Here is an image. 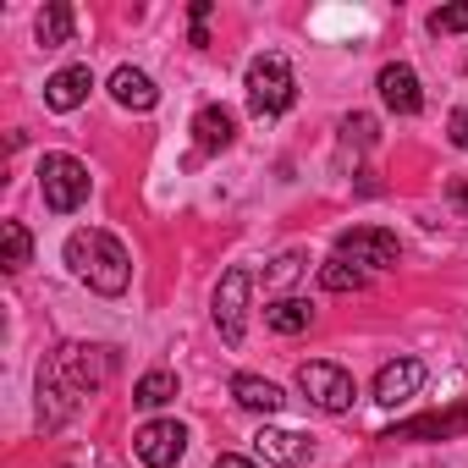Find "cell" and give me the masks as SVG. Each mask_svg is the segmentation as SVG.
I'll return each instance as SVG.
<instances>
[{
  "instance_id": "21",
  "label": "cell",
  "mask_w": 468,
  "mask_h": 468,
  "mask_svg": "<svg viewBox=\"0 0 468 468\" xmlns=\"http://www.w3.org/2000/svg\"><path fill=\"white\" fill-rule=\"evenodd\" d=\"M171 397H176V375H165V369L144 375V380H138V391H133V402H138V408H160V402H171Z\"/></svg>"
},
{
  "instance_id": "9",
  "label": "cell",
  "mask_w": 468,
  "mask_h": 468,
  "mask_svg": "<svg viewBox=\"0 0 468 468\" xmlns=\"http://www.w3.org/2000/svg\"><path fill=\"white\" fill-rule=\"evenodd\" d=\"M419 386H424V364H419V358H397V364H386V369L375 375V402L397 408V402H408Z\"/></svg>"
},
{
  "instance_id": "6",
  "label": "cell",
  "mask_w": 468,
  "mask_h": 468,
  "mask_svg": "<svg viewBox=\"0 0 468 468\" xmlns=\"http://www.w3.org/2000/svg\"><path fill=\"white\" fill-rule=\"evenodd\" d=\"M133 452H138L144 468H176L182 452H187V430L176 419H154V424H144L133 435Z\"/></svg>"
},
{
  "instance_id": "22",
  "label": "cell",
  "mask_w": 468,
  "mask_h": 468,
  "mask_svg": "<svg viewBox=\"0 0 468 468\" xmlns=\"http://www.w3.org/2000/svg\"><path fill=\"white\" fill-rule=\"evenodd\" d=\"M430 28H435V34H463V28H468V6H441V12L430 17Z\"/></svg>"
},
{
  "instance_id": "10",
  "label": "cell",
  "mask_w": 468,
  "mask_h": 468,
  "mask_svg": "<svg viewBox=\"0 0 468 468\" xmlns=\"http://www.w3.org/2000/svg\"><path fill=\"white\" fill-rule=\"evenodd\" d=\"M231 138H238V122H231L226 105H204V111L193 116V144H198V154L231 149Z\"/></svg>"
},
{
  "instance_id": "19",
  "label": "cell",
  "mask_w": 468,
  "mask_h": 468,
  "mask_svg": "<svg viewBox=\"0 0 468 468\" xmlns=\"http://www.w3.org/2000/svg\"><path fill=\"white\" fill-rule=\"evenodd\" d=\"M0 238H6V271H23L34 260V238H28L23 220H6V226H0Z\"/></svg>"
},
{
  "instance_id": "11",
  "label": "cell",
  "mask_w": 468,
  "mask_h": 468,
  "mask_svg": "<svg viewBox=\"0 0 468 468\" xmlns=\"http://www.w3.org/2000/svg\"><path fill=\"white\" fill-rule=\"evenodd\" d=\"M89 89H94V72H89V67H61V72L45 83V105H50V111H78V105L89 100Z\"/></svg>"
},
{
  "instance_id": "2",
  "label": "cell",
  "mask_w": 468,
  "mask_h": 468,
  "mask_svg": "<svg viewBox=\"0 0 468 468\" xmlns=\"http://www.w3.org/2000/svg\"><path fill=\"white\" fill-rule=\"evenodd\" d=\"M292 100H298V83H292V67H287V56H260L254 67H249V111L260 116V122H271V116H282V111H292Z\"/></svg>"
},
{
  "instance_id": "12",
  "label": "cell",
  "mask_w": 468,
  "mask_h": 468,
  "mask_svg": "<svg viewBox=\"0 0 468 468\" xmlns=\"http://www.w3.org/2000/svg\"><path fill=\"white\" fill-rule=\"evenodd\" d=\"M380 100H386L397 116H419V111H424V94H419L413 67H386V72H380Z\"/></svg>"
},
{
  "instance_id": "23",
  "label": "cell",
  "mask_w": 468,
  "mask_h": 468,
  "mask_svg": "<svg viewBox=\"0 0 468 468\" xmlns=\"http://www.w3.org/2000/svg\"><path fill=\"white\" fill-rule=\"evenodd\" d=\"M342 138L364 149V144H375V122H369V116H347V122H342Z\"/></svg>"
},
{
  "instance_id": "26",
  "label": "cell",
  "mask_w": 468,
  "mask_h": 468,
  "mask_svg": "<svg viewBox=\"0 0 468 468\" xmlns=\"http://www.w3.org/2000/svg\"><path fill=\"white\" fill-rule=\"evenodd\" d=\"M446 193H452V204H457V215H468V182H452Z\"/></svg>"
},
{
  "instance_id": "5",
  "label": "cell",
  "mask_w": 468,
  "mask_h": 468,
  "mask_svg": "<svg viewBox=\"0 0 468 468\" xmlns=\"http://www.w3.org/2000/svg\"><path fill=\"white\" fill-rule=\"evenodd\" d=\"M336 260L386 271V265H397V231H386V226H347L336 238Z\"/></svg>"
},
{
  "instance_id": "20",
  "label": "cell",
  "mask_w": 468,
  "mask_h": 468,
  "mask_svg": "<svg viewBox=\"0 0 468 468\" xmlns=\"http://www.w3.org/2000/svg\"><path fill=\"white\" fill-rule=\"evenodd\" d=\"M320 287H325V292H358V287H364V271L347 265V260H325V265H320Z\"/></svg>"
},
{
  "instance_id": "24",
  "label": "cell",
  "mask_w": 468,
  "mask_h": 468,
  "mask_svg": "<svg viewBox=\"0 0 468 468\" xmlns=\"http://www.w3.org/2000/svg\"><path fill=\"white\" fill-rule=\"evenodd\" d=\"M298 271H303V260H298V254H282V260H276V271H271V287H287Z\"/></svg>"
},
{
  "instance_id": "3",
  "label": "cell",
  "mask_w": 468,
  "mask_h": 468,
  "mask_svg": "<svg viewBox=\"0 0 468 468\" xmlns=\"http://www.w3.org/2000/svg\"><path fill=\"white\" fill-rule=\"evenodd\" d=\"M39 187H45V204H50L56 215H72V209L89 198V165L72 160V154H45Z\"/></svg>"
},
{
  "instance_id": "13",
  "label": "cell",
  "mask_w": 468,
  "mask_h": 468,
  "mask_svg": "<svg viewBox=\"0 0 468 468\" xmlns=\"http://www.w3.org/2000/svg\"><path fill=\"white\" fill-rule=\"evenodd\" d=\"M254 452L265 457V463H282V468H298V463H309V435H292V430H260L254 435Z\"/></svg>"
},
{
  "instance_id": "17",
  "label": "cell",
  "mask_w": 468,
  "mask_h": 468,
  "mask_svg": "<svg viewBox=\"0 0 468 468\" xmlns=\"http://www.w3.org/2000/svg\"><path fill=\"white\" fill-rule=\"evenodd\" d=\"M457 430H468V408H463V413H446V419H413V424L391 430L386 441H408V435H435V441H446V435H457Z\"/></svg>"
},
{
  "instance_id": "16",
  "label": "cell",
  "mask_w": 468,
  "mask_h": 468,
  "mask_svg": "<svg viewBox=\"0 0 468 468\" xmlns=\"http://www.w3.org/2000/svg\"><path fill=\"white\" fill-rule=\"evenodd\" d=\"M265 320H271V331L298 336V331H309V325H314V309H309L303 298H282V303H271V309H265Z\"/></svg>"
},
{
  "instance_id": "27",
  "label": "cell",
  "mask_w": 468,
  "mask_h": 468,
  "mask_svg": "<svg viewBox=\"0 0 468 468\" xmlns=\"http://www.w3.org/2000/svg\"><path fill=\"white\" fill-rule=\"evenodd\" d=\"M215 468H254V463H249V457H231V452H226V457H215Z\"/></svg>"
},
{
  "instance_id": "25",
  "label": "cell",
  "mask_w": 468,
  "mask_h": 468,
  "mask_svg": "<svg viewBox=\"0 0 468 468\" xmlns=\"http://www.w3.org/2000/svg\"><path fill=\"white\" fill-rule=\"evenodd\" d=\"M446 133H452V144H457V149H468V111H452Z\"/></svg>"
},
{
  "instance_id": "14",
  "label": "cell",
  "mask_w": 468,
  "mask_h": 468,
  "mask_svg": "<svg viewBox=\"0 0 468 468\" xmlns=\"http://www.w3.org/2000/svg\"><path fill=\"white\" fill-rule=\"evenodd\" d=\"M111 94H116V105H127V111H154V83L144 78V72H133V67H116L111 72Z\"/></svg>"
},
{
  "instance_id": "1",
  "label": "cell",
  "mask_w": 468,
  "mask_h": 468,
  "mask_svg": "<svg viewBox=\"0 0 468 468\" xmlns=\"http://www.w3.org/2000/svg\"><path fill=\"white\" fill-rule=\"evenodd\" d=\"M67 265H72L94 292H105V298L127 292V282H133L127 249H122L116 238H105V231H72V238H67Z\"/></svg>"
},
{
  "instance_id": "15",
  "label": "cell",
  "mask_w": 468,
  "mask_h": 468,
  "mask_svg": "<svg viewBox=\"0 0 468 468\" xmlns=\"http://www.w3.org/2000/svg\"><path fill=\"white\" fill-rule=\"evenodd\" d=\"M231 397H238L243 408H254V413H276L287 397L271 386V380H260V375H238V380H231Z\"/></svg>"
},
{
  "instance_id": "7",
  "label": "cell",
  "mask_w": 468,
  "mask_h": 468,
  "mask_svg": "<svg viewBox=\"0 0 468 468\" xmlns=\"http://www.w3.org/2000/svg\"><path fill=\"white\" fill-rule=\"evenodd\" d=\"M105 353L100 347H61L56 353V380L67 386V397H89V391H100V380H105Z\"/></svg>"
},
{
  "instance_id": "4",
  "label": "cell",
  "mask_w": 468,
  "mask_h": 468,
  "mask_svg": "<svg viewBox=\"0 0 468 468\" xmlns=\"http://www.w3.org/2000/svg\"><path fill=\"white\" fill-rule=\"evenodd\" d=\"M298 386H303V397H309L314 408H325V413H347V408H353V397H358L353 375H347V369H336V364H325V358L303 364V369H298Z\"/></svg>"
},
{
  "instance_id": "8",
  "label": "cell",
  "mask_w": 468,
  "mask_h": 468,
  "mask_svg": "<svg viewBox=\"0 0 468 468\" xmlns=\"http://www.w3.org/2000/svg\"><path fill=\"white\" fill-rule=\"evenodd\" d=\"M249 287H254V276L249 271H226L220 276V292H215V325H220V336L238 347L243 342V309H249Z\"/></svg>"
},
{
  "instance_id": "18",
  "label": "cell",
  "mask_w": 468,
  "mask_h": 468,
  "mask_svg": "<svg viewBox=\"0 0 468 468\" xmlns=\"http://www.w3.org/2000/svg\"><path fill=\"white\" fill-rule=\"evenodd\" d=\"M67 39H72V6H61V0H56V6L39 12V45L45 50H61Z\"/></svg>"
}]
</instances>
